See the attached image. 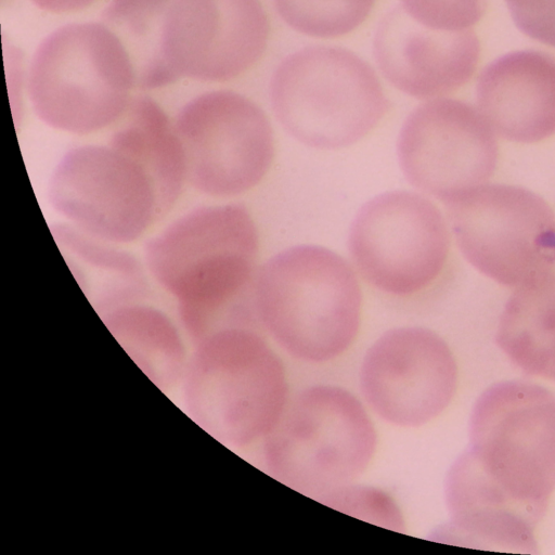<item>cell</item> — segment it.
Masks as SVG:
<instances>
[{
  "label": "cell",
  "mask_w": 555,
  "mask_h": 555,
  "mask_svg": "<svg viewBox=\"0 0 555 555\" xmlns=\"http://www.w3.org/2000/svg\"><path fill=\"white\" fill-rule=\"evenodd\" d=\"M555 491V393L528 382L493 384L477 399L468 446L451 466L441 538L533 553Z\"/></svg>",
  "instance_id": "6da1fadb"
},
{
  "label": "cell",
  "mask_w": 555,
  "mask_h": 555,
  "mask_svg": "<svg viewBox=\"0 0 555 555\" xmlns=\"http://www.w3.org/2000/svg\"><path fill=\"white\" fill-rule=\"evenodd\" d=\"M101 22L127 49L141 90L231 80L261 57L270 30L259 0H111Z\"/></svg>",
  "instance_id": "7a4b0ae2"
},
{
  "label": "cell",
  "mask_w": 555,
  "mask_h": 555,
  "mask_svg": "<svg viewBox=\"0 0 555 555\" xmlns=\"http://www.w3.org/2000/svg\"><path fill=\"white\" fill-rule=\"evenodd\" d=\"M373 52L393 87L417 99H438L472 78L480 44L472 29L428 28L397 5L378 23Z\"/></svg>",
  "instance_id": "9a60e30c"
},
{
  "label": "cell",
  "mask_w": 555,
  "mask_h": 555,
  "mask_svg": "<svg viewBox=\"0 0 555 555\" xmlns=\"http://www.w3.org/2000/svg\"><path fill=\"white\" fill-rule=\"evenodd\" d=\"M449 247L440 210L409 191L386 192L369 201L348 236L349 254L364 280L397 296L429 286L442 271Z\"/></svg>",
  "instance_id": "8fae6325"
},
{
  "label": "cell",
  "mask_w": 555,
  "mask_h": 555,
  "mask_svg": "<svg viewBox=\"0 0 555 555\" xmlns=\"http://www.w3.org/2000/svg\"><path fill=\"white\" fill-rule=\"evenodd\" d=\"M134 87L129 53L102 22L70 23L48 35L33 55L27 80L38 119L75 135L119 121Z\"/></svg>",
  "instance_id": "277c9868"
},
{
  "label": "cell",
  "mask_w": 555,
  "mask_h": 555,
  "mask_svg": "<svg viewBox=\"0 0 555 555\" xmlns=\"http://www.w3.org/2000/svg\"><path fill=\"white\" fill-rule=\"evenodd\" d=\"M173 122L185 155L188 184L203 195H241L256 186L272 164L269 119L243 94L202 93L179 109Z\"/></svg>",
  "instance_id": "30bf717a"
},
{
  "label": "cell",
  "mask_w": 555,
  "mask_h": 555,
  "mask_svg": "<svg viewBox=\"0 0 555 555\" xmlns=\"http://www.w3.org/2000/svg\"><path fill=\"white\" fill-rule=\"evenodd\" d=\"M108 144L137 162L156 189L162 216L171 209L188 184L183 146L175 122L153 99H132Z\"/></svg>",
  "instance_id": "e0dca14e"
},
{
  "label": "cell",
  "mask_w": 555,
  "mask_h": 555,
  "mask_svg": "<svg viewBox=\"0 0 555 555\" xmlns=\"http://www.w3.org/2000/svg\"><path fill=\"white\" fill-rule=\"evenodd\" d=\"M400 5L428 28L456 31L469 29L482 17L487 0H401Z\"/></svg>",
  "instance_id": "7402d4cb"
},
{
  "label": "cell",
  "mask_w": 555,
  "mask_h": 555,
  "mask_svg": "<svg viewBox=\"0 0 555 555\" xmlns=\"http://www.w3.org/2000/svg\"><path fill=\"white\" fill-rule=\"evenodd\" d=\"M376 444L374 424L353 393L314 385L288 401L264 438L263 457L272 477L320 501L360 476Z\"/></svg>",
  "instance_id": "8992f818"
},
{
  "label": "cell",
  "mask_w": 555,
  "mask_h": 555,
  "mask_svg": "<svg viewBox=\"0 0 555 555\" xmlns=\"http://www.w3.org/2000/svg\"><path fill=\"white\" fill-rule=\"evenodd\" d=\"M38 8L54 12L66 13L86 9L98 0H30Z\"/></svg>",
  "instance_id": "d4e9b609"
},
{
  "label": "cell",
  "mask_w": 555,
  "mask_h": 555,
  "mask_svg": "<svg viewBox=\"0 0 555 555\" xmlns=\"http://www.w3.org/2000/svg\"><path fill=\"white\" fill-rule=\"evenodd\" d=\"M362 294L349 263L317 245L271 257L257 272L254 308L288 354L310 363L341 356L360 326Z\"/></svg>",
  "instance_id": "3957f363"
},
{
  "label": "cell",
  "mask_w": 555,
  "mask_h": 555,
  "mask_svg": "<svg viewBox=\"0 0 555 555\" xmlns=\"http://www.w3.org/2000/svg\"><path fill=\"white\" fill-rule=\"evenodd\" d=\"M67 266L99 312L139 301L145 294V271L121 245L90 236L61 221L50 227Z\"/></svg>",
  "instance_id": "ac0fdd59"
},
{
  "label": "cell",
  "mask_w": 555,
  "mask_h": 555,
  "mask_svg": "<svg viewBox=\"0 0 555 555\" xmlns=\"http://www.w3.org/2000/svg\"><path fill=\"white\" fill-rule=\"evenodd\" d=\"M259 235L242 204L196 206L150 237L143 261L153 280L176 297L195 285L256 270Z\"/></svg>",
  "instance_id": "5bb4252c"
},
{
  "label": "cell",
  "mask_w": 555,
  "mask_h": 555,
  "mask_svg": "<svg viewBox=\"0 0 555 555\" xmlns=\"http://www.w3.org/2000/svg\"><path fill=\"white\" fill-rule=\"evenodd\" d=\"M48 199L63 222L121 246L141 238L162 217L149 175L108 143L67 150L53 168Z\"/></svg>",
  "instance_id": "9c48e42d"
},
{
  "label": "cell",
  "mask_w": 555,
  "mask_h": 555,
  "mask_svg": "<svg viewBox=\"0 0 555 555\" xmlns=\"http://www.w3.org/2000/svg\"><path fill=\"white\" fill-rule=\"evenodd\" d=\"M518 367L529 375L555 380V309L528 345Z\"/></svg>",
  "instance_id": "cb8c5ba5"
},
{
  "label": "cell",
  "mask_w": 555,
  "mask_h": 555,
  "mask_svg": "<svg viewBox=\"0 0 555 555\" xmlns=\"http://www.w3.org/2000/svg\"><path fill=\"white\" fill-rule=\"evenodd\" d=\"M112 334L131 353L134 351L140 362L162 366L165 374L175 372L181 351L178 332L160 310L133 301L118 306L102 314Z\"/></svg>",
  "instance_id": "d6986e66"
},
{
  "label": "cell",
  "mask_w": 555,
  "mask_h": 555,
  "mask_svg": "<svg viewBox=\"0 0 555 555\" xmlns=\"http://www.w3.org/2000/svg\"><path fill=\"white\" fill-rule=\"evenodd\" d=\"M272 111L299 142L323 150L356 143L389 102L373 68L353 52L311 46L287 55L269 88Z\"/></svg>",
  "instance_id": "5b68a950"
},
{
  "label": "cell",
  "mask_w": 555,
  "mask_h": 555,
  "mask_svg": "<svg viewBox=\"0 0 555 555\" xmlns=\"http://www.w3.org/2000/svg\"><path fill=\"white\" fill-rule=\"evenodd\" d=\"M189 393L207 430L236 447L266 438L288 403L281 359L261 336L240 326L207 334L190 372Z\"/></svg>",
  "instance_id": "52a82bcc"
},
{
  "label": "cell",
  "mask_w": 555,
  "mask_h": 555,
  "mask_svg": "<svg viewBox=\"0 0 555 555\" xmlns=\"http://www.w3.org/2000/svg\"><path fill=\"white\" fill-rule=\"evenodd\" d=\"M479 112L508 141L535 143L555 134V57L524 50L504 54L480 73Z\"/></svg>",
  "instance_id": "2e32d148"
},
{
  "label": "cell",
  "mask_w": 555,
  "mask_h": 555,
  "mask_svg": "<svg viewBox=\"0 0 555 555\" xmlns=\"http://www.w3.org/2000/svg\"><path fill=\"white\" fill-rule=\"evenodd\" d=\"M320 502L386 529H404L403 516L397 503L390 495L375 487L351 482L330 492Z\"/></svg>",
  "instance_id": "44dd1931"
},
{
  "label": "cell",
  "mask_w": 555,
  "mask_h": 555,
  "mask_svg": "<svg viewBox=\"0 0 555 555\" xmlns=\"http://www.w3.org/2000/svg\"><path fill=\"white\" fill-rule=\"evenodd\" d=\"M446 208L463 256L499 284L515 289L555 270V215L532 191L485 183Z\"/></svg>",
  "instance_id": "ba28073f"
},
{
  "label": "cell",
  "mask_w": 555,
  "mask_h": 555,
  "mask_svg": "<svg viewBox=\"0 0 555 555\" xmlns=\"http://www.w3.org/2000/svg\"><path fill=\"white\" fill-rule=\"evenodd\" d=\"M457 366L435 332L398 327L367 349L360 367L361 393L383 421L418 427L440 415L456 390Z\"/></svg>",
  "instance_id": "4fadbf2b"
},
{
  "label": "cell",
  "mask_w": 555,
  "mask_h": 555,
  "mask_svg": "<svg viewBox=\"0 0 555 555\" xmlns=\"http://www.w3.org/2000/svg\"><path fill=\"white\" fill-rule=\"evenodd\" d=\"M397 152L406 180L446 204L487 183L498 164L499 146L477 107L438 98L408 116Z\"/></svg>",
  "instance_id": "7c38bea8"
},
{
  "label": "cell",
  "mask_w": 555,
  "mask_h": 555,
  "mask_svg": "<svg viewBox=\"0 0 555 555\" xmlns=\"http://www.w3.org/2000/svg\"><path fill=\"white\" fill-rule=\"evenodd\" d=\"M516 26L525 35L555 47V0H505Z\"/></svg>",
  "instance_id": "603a6c76"
},
{
  "label": "cell",
  "mask_w": 555,
  "mask_h": 555,
  "mask_svg": "<svg viewBox=\"0 0 555 555\" xmlns=\"http://www.w3.org/2000/svg\"><path fill=\"white\" fill-rule=\"evenodd\" d=\"M281 18L293 29L317 38H335L359 27L375 0H273Z\"/></svg>",
  "instance_id": "ffe728a7"
}]
</instances>
